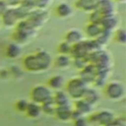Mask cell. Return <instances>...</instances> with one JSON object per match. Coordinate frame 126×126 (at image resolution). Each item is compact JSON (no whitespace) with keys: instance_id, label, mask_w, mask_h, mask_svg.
<instances>
[{"instance_id":"cell-14","label":"cell","mask_w":126,"mask_h":126,"mask_svg":"<svg viewBox=\"0 0 126 126\" xmlns=\"http://www.w3.org/2000/svg\"><path fill=\"white\" fill-rule=\"evenodd\" d=\"M111 75V69H100L96 71V75L94 77L93 86L94 88H103L105 84L109 81Z\"/></svg>"},{"instance_id":"cell-20","label":"cell","mask_w":126,"mask_h":126,"mask_svg":"<svg viewBox=\"0 0 126 126\" xmlns=\"http://www.w3.org/2000/svg\"><path fill=\"white\" fill-rule=\"evenodd\" d=\"M52 65L59 70H65L68 69L72 65V57L70 55H63V54H58L53 60H52Z\"/></svg>"},{"instance_id":"cell-24","label":"cell","mask_w":126,"mask_h":126,"mask_svg":"<svg viewBox=\"0 0 126 126\" xmlns=\"http://www.w3.org/2000/svg\"><path fill=\"white\" fill-rule=\"evenodd\" d=\"M113 39L116 43L118 44H121V45H124L126 43V32L124 29H119L117 28L115 31H114V33H113Z\"/></svg>"},{"instance_id":"cell-6","label":"cell","mask_w":126,"mask_h":126,"mask_svg":"<svg viewBox=\"0 0 126 126\" xmlns=\"http://www.w3.org/2000/svg\"><path fill=\"white\" fill-rule=\"evenodd\" d=\"M52 91L46 86L42 84L34 85L31 92H30V97L32 102H36L38 104H42L50 99H52Z\"/></svg>"},{"instance_id":"cell-19","label":"cell","mask_w":126,"mask_h":126,"mask_svg":"<svg viewBox=\"0 0 126 126\" xmlns=\"http://www.w3.org/2000/svg\"><path fill=\"white\" fill-rule=\"evenodd\" d=\"M118 23H119V20L116 17V15H111V16H107V17L102 18V20L100 21L99 24H100L103 31L112 32L117 29Z\"/></svg>"},{"instance_id":"cell-25","label":"cell","mask_w":126,"mask_h":126,"mask_svg":"<svg viewBox=\"0 0 126 126\" xmlns=\"http://www.w3.org/2000/svg\"><path fill=\"white\" fill-rule=\"evenodd\" d=\"M41 106V111L42 113L44 114H47V115H54V112H55V108H56V105L54 104L53 100L50 99L42 104H40Z\"/></svg>"},{"instance_id":"cell-4","label":"cell","mask_w":126,"mask_h":126,"mask_svg":"<svg viewBox=\"0 0 126 126\" xmlns=\"http://www.w3.org/2000/svg\"><path fill=\"white\" fill-rule=\"evenodd\" d=\"M125 87L120 81H108L103 87V94L111 101H119L125 96Z\"/></svg>"},{"instance_id":"cell-11","label":"cell","mask_w":126,"mask_h":126,"mask_svg":"<svg viewBox=\"0 0 126 126\" xmlns=\"http://www.w3.org/2000/svg\"><path fill=\"white\" fill-rule=\"evenodd\" d=\"M54 14L59 19H68L73 15V7L69 3L62 1L56 5Z\"/></svg>"},{"instance_id":"cell-21","label":"cell","mask_w":126,"mask_h":126,"mask_svg":"<svg viewBox=\"0 0 126 126\" xmlns=\"http://www.w3.org/2000/svg\"><path fill=\"white\" fill-rule=\"evenodd\" d=\"M52 100L56 106H61V105H71V98L67 94V93L63 90L55 91L54 94H52Z\"/></svg>"},{"instance_id":"cell-13","label":"cell","mask_w":126,"mask_h":126,"mask_svg":"<svg viewBox=\"0 0 126 126\" xmlns=\"http://www.w3.org/2000/svg\"><path fill=\"white\" fill-rule=\"evenodd\" d=\"M72 111H73L72 104L71 105L56 106L55 112H54V116L61 122H69V121H71Z\"/></svg>"},{"instance_id":"cell-12","label":"cell","mask_w":126,"mask_h":126,"mask_svg":"<svg viewBox=\"0 0 126 126\" xmlns=\"http://www.w3.org/2000/svg\"><path fill=\"white\" fill-rule=\"evenodd\" d=\"M72 107L74 110H76L77 112H79L83 116L90 115L94 111V106H93L92 104H90L89 102H87L83 98H79V99L74 100V104Z\"/></svg>"},{"instance_id":"cell-34","label":"cell","mask_w":126,"mask_h":126,"mask_svg":"<svg viewBox=\"0 0 126 126\" xmlns=\"http://www.w3.org/2000/svg\"><path fill=\"white\" fill-rule=\"evenodd\" d=\"M8 76H10L8 70H0V78H1V79L5 80V79L8 78Z\"/></svg>"},{"instance_id":"cell-5","label":"cell","mask_w":126,"mask_h":126,"mask_svg":"<svg viewBox=\"0 0 126 126\" xmlns=\"http://www.w3.org/2000/svg\"><path fill=\"white\" fill-rule=\"evenodd\" d=\"M90 125L95 126H109L115 118L114 113L109 109H100L98 111L92 112L87 116Z\"/></svg>"},{"instance_id":"cell-17","label":"cell","mask_w":126,"mask_h":126,"mask_svg":"<svg viewBox=\"0 0 126 126\" xmlns=\"http://www.w3.org/2000/svg\"><path fill=\"white\" fill-rule=\"evenodd\" d=\"M83 99H85L87 102H89L90 104H92L93 106L96 105L99 102L100 99V94L98 93V91L96 90V88H92V87H88L83 94Z\"/></svg>"},{"instance_id":"cell-1","label":"cell","mask_w":126,"mask_h":126,"mask_svg":"<svg viewBox=\"0 0 126 126\" xmlns=\"http://www.w3.org/2000/svg\"><path fill=\"white\" fill-rule=\"evenodd\" d=\"M50 53L44 49H38L33 53L26 55L23 59V67L30 73H43L52 66Z\"/></svg>"},{"instance_id":"cell-23","label":"cell","mask_w":126,"mask_h":126,"mask_svg":"<svg viewBox=\"0 0 126 126\" xmlns=\"http://www.w3.org/2000/svg\"><path fill=\"white\" fill-rule=\"evenodd\" d=\"M26 115L30 118H32V119H37L40 117V115L42 114V111H41V106L40 104L36 103V102H32V101H30L29 104H28V107L25 111Z\"/></svg>"},{"instance_id":"cell-9","label":"cell","mask_w":126,"mask_h":126,"mask_svg":"<svg viewBox=\"0 0 126 126\" xmlns=\"http://www.w3.org/2000/svg\"><path fill=\"white\" fill-rule=\"evenodd\" d=\"M95 10L104 18L115 15V7L112 0H98Z\"/></svg>"},{"instance_id":"cell-2","label":"cell","mask_w":126,"mask_h":126,"mask_svg":"<svg viewBox=\"0 0 126 126\" xmlns=\"http://www.w3.org/2000/svg\"><path fill=\"white\" fill-rule=\"evenodd\" d=\"M88 61L97 70H100V69H110L112 59H111V55L106 50L100 48L91 52L88 55Z\"/></svg>"},{"instance_id":"cell-26","label":"cell","mask_w":126,"mask_h":126,"mask_svg":"<svg viewBox=\"0 0 126 126\" xmlns=\"http://www.w3.org/2000/svg\"><path fill=\"white\" fill-rule=\"evenodd\" d=\"M57 52L58 54H63V55H70L72 52V45L66 42L65 40H62L58 46H57Z\"/></svg>"},{"instance_id":"cell-36","label":"cell","mask_w":126,"mask_h":126,"mask_svg":"<svg viewBox=\"0 0 126 126\" xmlns=\"http://www.w3.org/2000/svg\"><path fill=\"white\" fill-rule=\"evenodd\" d=\"M2 27V23H1V18H0V28Z\"/></svg>"},{"instance_id":"cell-33","label":"cell","mask_w":126,"mask_h":126,"mask_svg":"<svg viewBox=\"0 0 126 126\" xmlns=\"http://www.w3.org/2000/svg\"><path fill=\"white\" fill-rule=\"evenodd\" d=\"M5 1L8 4V6L11 8L19 7V5L22 4V2H23V0H5Z\"/></svg>"},{"instance_id":"cell-31","label":"cell","mask_w":126,"mask_h":126,"mask_svg":"<svg viewBox=\"0 0 126 126\" xmlns=\"http://www.w3.org/2000/svg\"><path fill=\"white\" fill-rule=\"evenodd\" d=\"M34 7H37L38 9H44L50 2V0H32Z\"/></svg>"},{"instance_id":"cell-8","label":"cell","mask_w":126,"mask_h":126,"mask_svg":"<svg viewBox=\"0 0 126 126\" xmlns=\"http://www.w3.org/2000/svg\"><path fill=\"white\" fill-rule=\"evenodd\" d=\"M96 71L97 69L93 66L92 64H87L84 68H82L79 72V78H81L88 86L89 85H93L94 83V77L96 75Z\"/></svg>"},{"instance_id":"cell-32","label":"cell","mask_w":126,"mask_h":126,"mask_svg":"<svg viewBox=\"0 0 126 126\" xmlns=\"http://www.w3.org/2000/svg\"><path fill=\"white\" fill-rule=\"evenodd\" d=\"M10 7L8 6V4L6 3L5 0H0V18L7 12V10L9 9Z\"/></svg>"},{"instance_id":"cell-29","label":"cell","mask_w":126,"mask_h":126,"mask_svg":"<svg viewBox=\"0 0 126 126\" xmlns=\"http://www.w3.org/2000/svg\"><path fill=\"white\" fill-rule=\"evenodd\" d=\"M73 125L74 126H91L87 116H81L73 120Z\"/></svg>"},{"instance_id":"cell-7","label":"cell","mask_w":126,"mask_h":126,"mask_svg":"<svg viewBox=\"0 0 126 126\" xmlns=\"http://www.w3.org/2000/svg\"><path fill=\"white\" fill-rule=\"evenodd\" d=\"M21 21L20 15L18 13L17 7L15 8H9L7 10V12L1 17V23L2 26L6 27V28H13L16 27L17 24Z\"/></svg>"},{"instance_id":"cell-18","label":"cell","mask_w":126,"mask_h":126,"mask_svg":"<svg viewBox=\"0 0 126 126\" xmlns=\"http://www.w3.org/2000/svg\"><path fill=\"white\" fill-rule=\"evenodd\" d=\"M97 2L98 0H75L74 7L82 12L91 13L96 8Z\"/></svg>"},{"instance_id":"cell-27","label":"cell","mask_w":126,"mask_h":126,"mask_svg":"<svg viewBox=\"0 0 126 126\" xmlns=\"http://www.w3.org/2000/svg\"><path fill=\"white\" fill-rule=\"evenodd\" d=\"M87 64H89L88 57H74V58H72V65H74V67H76L79 70L84 68Z\"/></svg>"},{"instance_id":"cell-30","label":"cell","mask_w":126,"mask_h":126,"mask_svg":"<svg viewBox=\"0 0 126 126\" xmlns=\"http://www.w3.org/2000/svg\"><path fill=\"white\" fill-rule=\"evenodd\" d=\"M109 126H126V119L124 117H115Z\"/></svg>"},{"instance_id":"cell-22","label":"cell","mask_w":126,"mask_h":126,"mask_svg":"<svg viewBox=\"0 0 126 126\" xmlns=\"http://www.w3.org/2000/svg\"><path fill=\"white\" fill-rule=\"evenodd\" d=\"M46 86L51 90V91H59L62 90L63 87L65 86V78L62 75L56 74L52 75L51 77L48 78Z\"/></svg>"},{"instance_id":"cell-16","label":"cell","mask_w":126,"mask_h":126,"mask_svg":"<svg viewBox=\"0 0 126 126\" xmlns=\"http://www.w3.org/2000/svg\"><path fill=\"white\" fill-rule=\"evenodd\" d=\"M4 54L9 59H17L22 54V45L17 42H9L4 49Z\"/></svg>"},{"instance_id":"cell-3","label":"cell","mask_w":126,"mask_h":126,"mask_svg":"<svg viewBox=\"0 0 126 126\" xmlns=\"http://www.w3.org/2000/svg\"><path fill=\"white\" fill-rule=\"evenodd\" d=\"M89 86L79 77H74L65 82V92L71 99H79L83 97L86 89Z\"/></svg>"},{"instance_id":"cell-28","label":"cell","mask_w":126,"mask_h":126,"mask_svg":"<svg viewBox=\"0 0 126 126\" xmlns=\"http://www.w3.org/2000/svg\"><path fill=\"white\" fill-rule=\"evenodd\" d=\"M29 102H30V101L27 100L26 98H20V99H18V100L16 101L15 107H16V109H17L19 112L25 113V111H26V109H27V107H28Z\"/></svg>"},{"instance_id":"cell-10","label":"cell","mask_w":126,"mask_h":126,"mask_svg":"<svg viewBox=\"0 0 126 126\" xmlns=\"http://www.w3.org/2000/svg\"><path fill=\"white\" fill-rule=\"evenodd\" d=\"M84 39H85V34L82 31L78 29H70L65 32L63 40H65L71 45H75Z\"/></svg>"},{"instance_id":"cell-35","label":"cell","mask_w":126,"mask_h":126,"mask_svg":"<svg viewBox=\"0 0 126 126\" xmlns=\"http://www.w3.org/2000/svg\"><path fill=\"white\" fill-rule=\"evenodd\" d=\"M112 1H115V2H118V3H123V2H125V0H112Z\"/></svg>"},{"instance_id":"cell-15","label":"cell","mask_w":126,"mask_h":126,"mask_svg":"<svg viewBox=\"0 0 126 126\" xmlns=\"http://www.w3.org/2000/svg\"><path fill=\"white\" fill-rule=\"evenodd\" d=\"M103 32L100 24L97 23H91L89 22L87 26L85 27V33L88 37V39H96L101 32Z\"/></svg>"}]
</instances>
